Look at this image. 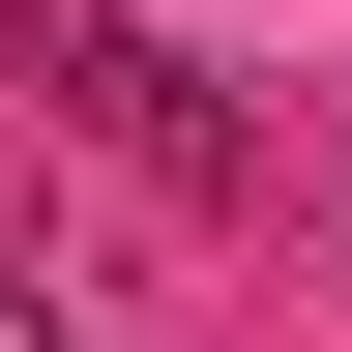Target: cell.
Listing matches in <instances>:
<instances>
[{
    "instance_id": "6da1fadb",
    "label": "cell",
    "mask_w": 352,
    "mask_h": 352,
    "mask_svg": "<svg viewBox=\"0 0 352 352\" xmlns=\"http://www.w3.org/2000/svg\"><path fill=\"white\" fill-rule=\"evenodd\" d=\"M30 88H59V118H88L118 176H176V206L235 176V118H206V59H176V30H118V0H59V30H30Z\"/></svg>"
},
{
    "instance_id": "3957f363",
    "label": "cell",
    "mask_w": 352,
    "mask_h": 352,
    "mask_svg": "<svg viewBox=\"0 0 352 352\" xmlns=\"http://www.w3.org/2000/svg\"><path fill=\"white\" fill-rule=\"evenodd\" d=\"M323 235H352V147H323Z\"/></svg>"
},
{
    "instance_id": "7a4b0ae2",
    "label": "cell",
    "mask_w": 352,
    "mask_h": 352,
    "mask_svg": "<svg viewBox=\"0 0 352 352\" xmlns=\"http://www.w3.org/2000/svg\"><path fill=\"white\" fill-rule=\"evenodd\" d=\"M0 352H59V294H0Z\"/></svg>"
}]
</instances>
